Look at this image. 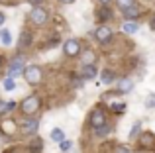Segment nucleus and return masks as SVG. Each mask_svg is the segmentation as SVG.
I'll return each mask as SVG.
<instances>
[{
    "instance_id": "obj_1",
    "label": "nucleus",
    "mask_w": 155,
    "mask_h": 153,
    "mask_svg": "<svg viewBox=\"0 0 155 153\" xmlns=\"http://www.w3.org/2000/svg\"><path fill=\"white\" fill-rule=\"evenodd\" d=\"M24 79H26V83L28 84H39L41 83V76H43V73H41V69H39L38 65H30V67H24Z\"/></svg>"
},
{
    "instance_id": "obj_2",
    "label": "nucleus",
    "mask_w": 155,
    "mask_h": 153,
    "mask_svg": "<svg viewBox=\"0 0 155 153\" xmlns=\"http://www.w3.org/2000/svg\"><path fill=\"white\" fill-rule=\"evenodd\" d=\"M47 18H49V14L43 6H34V10L30 12V22L35 24V26H45Z\"/></svg>"
},
{
    "instance_id": "obj_3",
    "label": "nucleus",
    "mask_w": 155,
    "mask_h": 153,
    "mask_svg": "<svg viewBox=\"0 0 155 153\" xmlns=\"http://www.w3.org/2000/svg\"><path fill=\"white\" fill-rule=\"evenodd\" d=\"M63 51L67 57H77L81 53V41L79 39H67L63 45Z\"/></svg>"
},
{
    "instance_id": "obj_4",
    "label": "nucleus",
    "mask_w": 155,
    "mask_h": 153,
    "mask_svg": "<svg viewBox=\"0 0 155 153\" xmlns=\"http://www.w3.org/2000/svg\"><path fill=\"white\" fill-rule=\"evenodd\" d=\"M38 108H39V98H38V96H30V98H26L22 102V112H24V114H28V116L34 114Z\"/></svg>"
},
{
    "instance_id": "obj_5",
    "label": "nucleus",
    "mask_w": 155,
    "mask_h": 153,
    "mask_svg": "<svg viewBox=\"0 0 155 153\" xmlns=\"http://www.w3.org/2000/svg\"><path fill=\"white\" fill-rule=\"evenodd\" d=\"M38 128H39L38 120L35 118H28V120H24V124L20 126V130H22L24 135H34L35 132H38Z\"/></svg>"
},
{
    "instance_id": "obj_6",
    "label": "nucleus",
    "mask_w": 155,
    "mask_h": 153,
    "mask_svg": "<svg viewBox=\"0 0 155 153\" xmlns=\"http://www.w3.org/2000/svg\"><path fill=\"white\" fill-rule=\"evenodd\" d=\"M94 37L98 43H108L110 37H112V28L110 26H100L98 30L94 31Z\"/></svg>"
},
{
    "instance_id": "obj_7",
    "label": "nucleus",
    "mask_w": 155,
    "mask_h": 153,
    "mask_svg": "<svg viewBox=\"0 0 155 153\" xmlns=\"http://www.w3.org/2000/svg\"><path fill=\"white\" fill-rule=\"evenodd\" d=\"M102 124H106V114L102 108H94V110L91 112V126L92 128H98L102 126Z\"/></svg>"
},
{
    "instance_id": "obj_8",
    "label": "nucleus",
    "mask_w": 155,
    "mask_h": 153,
    "mask_svg": "<svg viewBox=\"0 0 155 153\" xmlns=\"http://www.w3.org/2000/svg\"><path fill=\"white\" fill-rule=\"evenodd\" d=\"M24 57H18L16 61H12L10 69H8V76H12V79H16V76H20L24 73Z\"/></svg>"
},
{
    "instance_id": "obj_9",
    "label": "nucleus",
    "mask_w": 155,
    "mask_h": 153,
    "mask_svg": "<svg viewBox=\"0 0 155 153\" xmlns=\"http://www.w3.org/2000/svg\"><path fill=\"white\" fill-rule=\"evenodd\" d=\"M122 14H124L126 20H136V18H140L141 10H140V6H137V4H130L128 8H124V10H122Z\"/></svg>"
},
{
    "instance_id": "obj_10",
    "label": "nucleus",
    "mask_w": 155,
    "mask_h": 153,
    "mask_svg": "<svg viewBox=\"0 0 155 153\" xmlns=\"http://www.w3.org/2000/svg\"><path fill=\"white\" fill-rule=\"evenodd\" d=\"M83 79L84 80H92V79H96V75H98V71H96V67H94V63L92 65H83Z\"/></svg>"
},
{
    "instance_id": "obj_11",
    "label": "nucleus",
    "mask_w": 155,
    "mask_h": 153,
    "mask_svg": "<svg viewBox=\"0 0 155 153\" xmlns=\"http://www.w3.org/2000/svg\"><path fill=\"white\" fill-rule=\"evenodd\" d=\"M137 30H140V26H137L136 20H126V22L122 24V31H124V34H136Z\"/></svg>"
},
{
    "instance_id": "obj_12",
    "label": "nucleus",
    "mask_w": 155,
    "mask_h": 153,
    "mask_svg": "<svg viewBox=\"0 0 155 153\" xmlns=\"http://www.w3.org/2000/svg\"><path fill=\"white\" fill-rule=\"evenodd\" d=\"M132 88H134V80L132 79H128V76H126V79H122L120 83H118V90L120 92H132Z\"/></svg>"
},
{
    "instance_id": "obj_13",
    "label": "nucleus",
    "mask_w": 155,
    "mask_h": 153,
    "mask_svg": "<svg viewBox=\"0 0 155 153\" xmlns=\"http://www.w3.org/2000/svg\"><path fill=\"white\" fill-rule=\"evenodd\" d=\"M12 41H14V39H12L10 30H6V28H0V43L8 47V45H12Z\"/></svg>"
},
{
    "instance_id": "obj_14",
    "label": "nucleus",
    "mask_w": 155,
    "mask_h": 153,
    "mask_svg": "<svg viewBox=\"0 0 155 153\" xmlns=\"http://www.w3.org/2000/svg\"><path fill=\"white\" fill-rule=\"evenodd\" d=\"M155 143V135L153 134H141L140 135V147H151Z\"/></svg>"
},
{
    "instance_id": "obj_15",
    "label": "nucleus",
    "mask_w": 155,
    "mask_h": 153,
    "mask_svg": "<svg viewBox=\"0 0 155 153\" xmlns=\"http://www.w3.org/2000/svg\"><path fill=\"white\" fill-rule=\"evenodd\" d=\"M31 45V34L30 31H22L20 34V41H18V47H30Z\"/></svg>"
},
{
    "instance_id": "obj_16",
    "label": "nucleus",
    "mask_w": 155,
    "mask_h": 153,
    "mask_svg": "<svg viewBox=\"0 0 155 153\" xmlns=\"http://www.w3.org/2000/svg\"><path fill=\"white\" fill-rule=\"evenodd\" d=\"M100 79H102V83H104V84H112L114 80H116V75H114V71L104 69V71H102V75H100Z\"/></svg>"
},
{
    "instance_id": "obj_17",
    "label": "nucleus",
    "mask_w": 155,
    "mask_h": 153,
    "mask_svg": "<svg viewBox=\"0 0 155 153\" xmlns=\"http://www.w3.org/2000/svg\"><path fill=\"white\" fill-rule=\"evenodd\" d=\"M110 130H112V128H110V126H108V122H106V124H102V126L94 128V134L98 135V138H106V135L110 134Z\"/></svg>"
},
{
    "instance_id": "obj_18",
    "label": "nucleus",
    "mask_w": 155,
    "mask_h": 153,
    "mask_svg": "<svg viewBox=\"0 0 155 153\" xmlns=\"http://www.w3.org/2000/svg\"><path fill=\"white\" fill-rule=\"evenodd\" d=\"M94 59H96V55L92 53V51H84L83 57H81V63H83V65H92Z\"/></svg>"
},
{
    "instance_id": "obj_19",
    "label": "nucleus",
    "mask_w": 155,
    "mask_h": 153,
    "mask_svg": "<svg viewBox=\"0 0 155 153\" xmlns=\"http://www.w3.org/2000/svg\"><path fill=\"white\" fill-rule=\"evenodd\" d=\"M51 139H53V142H57V143L63 142V139H65V132L61 130V128H55V130H51Z\"/></svg>"
},
{
    "instance_id": "obj_20",
    "label": "nucleus",
    "mask_w": 155,
    "mask_h": 153,
    "mask_svg": "<svg viewBox=\"0 0 155 153\" xmlns=\"http://www.w3.org/2000/svg\"><path fill=\"white\" fill-rule=\"evenodd\" d=\"M110 110H112L114 114H124L126 112V104L124 102H114L112 106H110Z\"/></svg>"
},
{
    "instance_id": "obj_21",
    "label": "nucleus",
    "mask_w": 155,
    "mask_h": 153,
    "mask_svg": "<svg viewBox=\"0 0 155 153\" xmlns=\"http://www.w3.org/2000/svg\"><path fill=\"white\" fill-rule=\"evenodd\" d=\"M140 132H141V122H140V120H137V122H136V124H134V126H132V130H130V138H132V139H136Z\"/></svg>"
},
{
    "instance_id": "obj_22",
    "label": "nucleus",
    "mask_w": 155,
    "mask_h": 153,
    "mask_svg": "<svg viewBox=\"0 0 155 153\" xmlns=\"http://www.w3.org/2000/svg\"><path fill=\"white\" fill-rule=\"evenodd\" d=\"M4 88H6V90H14V88H16V79L8 76V79L4 80Z\"/></svg>"
},
{
    "instance_id": "obj_23",
    "label": "nucleus",
    "mask_w": 155,
    "mask_h": 153,
    "mask_svg": "<svg viewBox=\"0 0 155 153\" xmlns=\"http://www.w3.org/2000/svg\"><path fill=\"white\" fill-rule=\"evenodd\" d=\"M110 16H112L110 8H102V10L98 12V18H100V20H110Z\"/></svg>"
},
{
    "instance_id": "obj_24",
    "label": "nucleus",
    "mask_w": 155,
    "mask_h": 153,
    "mask_svg": "<svg viewBox=\"0 0 155 153\" xmlns=\"http://www.w3.org/2000/svg\"><path fill=\"white\" fill-rule=\"evenodd\" d=\"M30 151L31 153H39V151H41V142H39V139H35V142L30 145Z\"/></svg>"
},
{
    "instance_id": "obj_25",
    "label": "nucleus",
    "mask_w": 155,
    "mask_h": 153,
    "mask_svg": "<svg viewBox=\"0 0 155 153\" xmlns=\"http://www.w3.org/2000/svg\"><path fill=\"white\" fill-rule=\"evenodd\" d=\"M71 147H73V143H71V142H67V139L59 142V149H61V151H69Z\"/></svg>"
},
{
    "instance_id": "obj_26",
    "label": "nucleus",
    "mask_w": 155,
    "mask_h": 153,
    "mask_svg": "<svg viewBox=\"0 0 155 153\" xmlns=\"http://www.w3.org/2000/svg\"><path fill=\"white\" fill-rule=\"evenodd\" d=\"M116 4H118L120 10H124V8H128L130 4H134V0H116Z\"/></svg>"
},
{
    "instance_id": "obj_27",
    "label": "nucleus",
    "mask_w": 155,
    "mask_h": 153,
    "mask_svg": "<svg viewBox=\"0 0 155 153\" xmlns=\"http://www.w3.org/2000/svg\"><path fill=\"white\" fill-rule=\"evenodd\" d=\"M145 108H155V94H149L145 98Z\"/></svg>"
},
{
    "instance_id": "obj_28",
    "label": "nucleus",
    "mask_w": 155,
    "mask_h": 153,
    "mask_svg": "<svg viewBox=\"0 0 155 153\" xmlns=\"http://www.w3.org/2000/svg\"><path fill=\"white\" fill-rule=\"evenodd\" d=\"M6 112H10V108H8V102H0V114H6Z\"/></svg>"
},
{
    "instance_id": "obj_29",
    "label": "nucleus",
    "mask_w": 155,
    "mask_h": 153,
    "mask_svg": "<svg viewBox=\"0 0 155 153\" xmlns=\"http://www.w3.org/2000/svg\"><path fill=\"white\" fill-rule=\"evenodd\" d=\"M12 128H14V126H12L10 122H4V124H2V132H4V134H8V132H10Z\"/></svg>"
},
{
    "instance_id": "obj_30",
    "label": "nucleus",
    "mask_w": 155,
    "mask_h": 153,
    "mask_svg": "<svg viewBox=\"0 0 155 153\" xmlns=\"http://www.w3.org/2000/svg\"><path fill=\"white\" fill-rule=\"evenodd\" d=\"M114 153H130V149H128V147H116Z\"/></svg>"
},
{
    "instance_id": "obj_31",
    "label": "nucleus",
    "mask_w": 155,
    "mask_h": 153,
    "mask_svg": "<svg viewBox=\"0 0 155 153\" xmlns=\"http://www.w3.org/2000/svg\"><path fill=\"white\" fill-rule=\"evenodd\" d=\"M41 2H43V0H30V4H31V6H39Z\"/></svg>"
},
{
    "instance_id": "obj_32",
    "label": "nucleus",
    "mask_w": 155,
    "mask_h": 153,
    "mask_svg": "<svg viewBox=\"0 0 155 153\" xmlns=\"http://www.w3.org/2000/svg\"><path fill=\"white\" fill-rule=\"evenodd\" d=\"M8 108H10V110H14V108H16V102H14V100H8Z\"/></svg>"
},
{
    "instance_id": "obj_33",
    "label": "nucleus",
    "mask_w": 155,
    "mask_h": 153,
    "mask_svg": "<svg viewBox=\"0 0 155 153\" xmlns=\"http://www.w3.org/2000/svg\"><path fill=\"white\" fill-rule=\"evenodd\" d=\"M75 86L81 88V86H83V80H81V79H75Z\"/></svg>"
},
{
    "instance_id": "obj_34",
    "label": "nucleus",
    "mask_w": 155,
    "mask_h": 153,
    "mask_svg": "<svg viewBox=\"0 0 155 153\" xmlns=\"http://www.w3.org/2000/svg\"><path fill=\"white\" fill-rule=\"evenodd\" d=\"M59 2H61V4H73L75 0H59Z\"/></svg>"
},
{
    "instance_id": "obj_35",
    "label": "nucleus",
    "mask_w": 155,
    "mask_h": 153,
    "mask_svg": "<svg viewBox=\"0 0 155 153\" xmlns=\"http://www.w3.org/2000/svg\"><path fill=\"white\" fill-rule=\"evenodd\" d=\"M110 2H112V0H100V4H104V6H108Z\"/></svg>"
},
{
    "instance_id": "obj_36",
    "label": "nucleus",
    "mask_w": 155,
    "mask_h": 153,
    "mask_svg": "<svg viewBox=\"0 0 155 153\" xmlns=\"http://www.w3.org/2000/svg\"><path fill=\"white\" fill-rule=\"evenodd\" d=\"M4 20H6V18H4V14H2V12H0V26H2V24H4Z\"/></svg>"
},
{
    "instance_id": "obj_37",
    "label": "nucleus",
    "mask_w": 155,
    "mask_h": 153,
    "mask_svg": "<svg viewBox=\"0 0 155 153\" xmlns=\"http://www.w3.org/2000/svg\"><path fill=\"white\" fill-rule=\"evenodd\" d=\"M153 28H155V18H153Z\"/></svg>"
},
{
    "instance_id": "obj_38",
    "label": "nucleus",
    "mask_w": 155,
    "mask_h": 153,
    "mask_svg": "<svg viewBox=\"0 0 155 153\" xmlns=\"http://www.w3.org/2000/svg\"><path fill=\"white\" fill-rule=\"evenodd\" d=\"M0 65H2V57H0Z\"/></svg>"
}]
</instances>
